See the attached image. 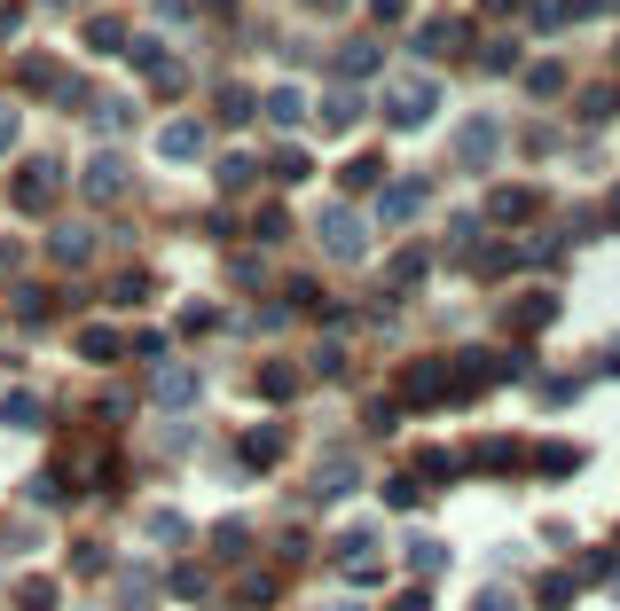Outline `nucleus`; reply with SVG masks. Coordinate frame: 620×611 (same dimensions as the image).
Listing matches in <instances>:
<instances>
[{"label": "nucleus", "mask_w": 620, "mask_h": 611, "mask_svg": "<svg viewBox=\"0 0 620 611\" xmlns=\"http://www.w3.org/2000/svg\"><path fill=\"white\" fill-rule=\"evenodd\" d=\"M314 235H322V251H331V259H362L370 251V227H362V212H346V204H331V212L314 220Z\"/></svg>", "instance_id": "f257e3e1"}, {"label": "nucleus", "mask_w": 620, "mask_h": 611, "mask_svg": "<svg viewBox=\"0 0 620 611\" xmlns=\"http://www.w3.org/2000/svg\"><path fill=\"white\" fill-rule=\"evenodd\" d=\"M401 400L409 407H455V385H448V361H416L401 377Z\"/></svg>", "instance_id": "f03ea898"}, {"label": "nucleus", "mask_w": 620, "mask_h": 611, "mask_svg": "<svg viewBox=\"0 0 620 611\" xmlns=\"http://www.w3.org/2000/svg\"><path fill=\"white\" fill-rule=\"evenodd\" d=\"M432 110H440V87L432 79H401L393 94H385V118H393V126H424Z\"/></svg>", "instance_id": "7ed1b4c3"}, {"label": "nucleus", "mask_w": 620, "mask_h": 611, "mask_svg": "<svg viewBox=\"0 0 620 611\" xmlns=\"http://www.w3.org/2000/svg\"><path fill=\"white\" fill-rule=\"evenodd\" d=\"M205 400V377L189 361H157V407H197Z\"/></svg>", "instance_id": "20e7f679"}, {"label": "nucleus", "mask_w": 620, "mask_h": 611, "mask_svg": "<svg viewBox=\"0 0 620 611\" xmlns=\"http://www.w3.org/2000/svg\"><path fill=\"white\" fill-rule=\"evenodd\" d=\"M55 188H63V165H55V157H31L24 173H16V204H24V212H48Z\"/></svg>", "instance_id": "39448f33"}, {"label": "nucleus", "mask_w": 620, "mask_h": 611, "mask_svg": "<svg viewBox=\"0 0 620 611\" xmlns=\"http://www.w3.org/2000/svg\"><path fill=\"white\" fill-rule=\"evenodd\" d=\"M495 150H503V126L495 118H472L464 133H455V157H464V165H495Z\"/></svg>", "instance_id": "423d86ee"}, {"label": "nucleus", "mask_w": 620, "mask_h": 611, "mask_svg": "<svg viewBox=\"0 0 620 611\" xmlns=\"http://www.w3.org/2000/svg\"><path fill=\"white\" fill-rule=\"evenodd\" d=\"M126 181H134V173H126V157H94V165H87V196H94V204L126 196Z\"/></svg>", "instance_id": "0eeeda50"}, {"label": "nucleus", "mask_w": 620, "mask_h": 611, "mask_svg": "<svg viewBox=\"0 0 620 611\" xmlns=\"http://www.w3.org/2000/svg\"><path fill=\"white\" fill-rule=\"evenodd\" d=\"M416 212H424V181H393V188H385V204H377L385 227H401V220H416Z\"/></svg>", "instance_id": "6e6552de"}, {"label": "nucleus", "mask_w": 620, "mask_h": 611, "mask_svg": "<svg viewBox=\"0 0 620 611\" xmlns=\"http://www.w3.org/2000/svg\"><path fill=\"white\" fill-rule=\"evenodd\" d=\"M416 48H424V55H455V48H464V24H455V16H432V24L416 31Z\"/></svg>", "instance_id": "1a4fd4ad"}, {"label": "nucleus", "mask_w": 620, "mask_h": 611, "mask_svg": "<svg viewBox=\"0 0 620 611\" xmlns=\"http://www.w3.org/2000/svg\"><path fill=\"white\" fill-rule=\"evenodd\" d=\"M503 227H518V220H534V188H495V204H487Z\"/></svg>", "instance_id": "9d476101"}, {"label": "nucleus", "mask_w": 620, "mask_h": 611, "mask_svg": "<svg viewBox=\"0 0 620 611\" xmlns=\"http://www.w3.org/2000/svg\"><path fill=\"white\" fill-rule=\"evenodd\" d=\"M268 118H275V126H299V118H307V94H299V87H275V94H268Z\"/></svg>", "instance_id": "9b49d317"}, {"label": "nucleus", "mask_w": 620, "mask_h": 611, "mask_svg": "<svg viewBox=\"0 0 620 611\" xmlns=\"http://www.w3.org/2000/svg\"><path fill=\"white\" fill-rule=\"evenodd\" d=\"M173 596H181V603H205V596H212V572H205V564H181V572H173Z\"/></svg>", "instance_id": "f8f14e48"}, {"label": "nucleus", "mask_w": 620, "mask_h": 611, "mask_svg": "<svg viewBox=\"0 0 620 611\" xmlns=\"http://www.w3.org/2000/svg\"><path fill=\"white\" fill-rule=\"evenodd\" d=\"M0 424L31 431V424H40V400H31V392H9V400H0Z\"/></svg>", "instance_id": "ddd939ff"}, {"label": "nucleus", "mask_w": 620, "mask_h": 611, "mask_svg": "<svg viewBox=\"0 0 620 611\" xmlns=\"http://www.w3.org/2000/svg\"><path fill=\"white\" fill-rule=\"evenodd\" d=\"M118 346H126L118 329H79V353H87V361H118Z\"/></svg>", "instance_id": "4468645a"}, {"label": "nucleus", "mask_w": 620, "mask_h": 611, "mask_svg": "<svg viewBox=\"0 0 620 611\" xmlns=\"http://www.w3.org/2000/svg\"><path fill=\"white\" fill-rule=\"evenodd\" d=\"M197 150H205V126H189V118L166 126V157H197Z\"/></svg>", "instance_id": "2eb2a0df"}, {"label": "nucleus", "mask_w": 620, "mask_h": 611, "mask_svg": "<svg viewBox=\"0 0 620 611\" xmlns=\"http://www.w3.org/2000/svg\"><path fill=\"white\" fill-rule=\"evenodd\" d=\"M236 603H244V611L275 603V581H268V572H244V581H236Z\"/></svg>", "instance_id": "dca6fc26"}, {"label": "nucleus", "mask_w": 620, "mask_h": 611, "mask_svg": "<svg viewBox=\"0 0 620 611\" xmlns=\"http://www.w3.org/2000/svg\"><path fill=\"white\" fill-rule=\"evenodd\" d=\"M550 314H558V306H550V298H518V306H511V329H542Z\"/></svg>", "instance_id": "f3484780"}, {"label": "nucleus", "mask_w": 620, "mask_h": 611, "mask_svg": "<svg viewBox=\"0 0 620 611\" xmlns=\"http://www.w3.org/2000/svg\"><path fill=\"white\" fill-rule=\"evenodd\" d=\"M259 392H268V400H290V392H299V377H290L283 361H268V368H259Z\"/></svg>", "instance_id": "a211bd4d"}, {"label": "nucleus", "mask_w": 620, "mask_h": 611, "mask_svg": "<svg viewBox=\"0 0 620 611\" xmlns=\"http://www.w3.org/2000/svg\"><path fill=\"white\" fill-rule=\"evenodd\" d=\"M370 557H377V533H370V525L338 541V564H370Z\"/></svg>", "instance_id": "6ab92c4d"}, {"label": "nucleus", "mask_w": 620, "mask_h": 611, "mask_svg": "<svg viewBox=\"0 0 620 611\" xmlns=\"http://www.w3.org/2000/svg\"><path fill=\"white\" fill-rule=\"evenodd\" d=\"M534 463L550 470V479H573V470H581V447H542Z\"/></svg>", "instance_id": "aec40b11"}, {"label": "nucleus", "mask_w": 620, "mask_h": 611, "mask_svg": "<svg viewBox=\"0 0 620 611\" xmlns=\"http://www.w3.org/2000/svg\"><path fill=\"white\" fill-rule=\"evenodd\" d=\"M353 118H362V102H353V94H331V102H322V126H331V133L353 126Z\"/></svg>", "instance_id": "412c9836"}, {"label": "nucleus", "mask_w": 620, "mask_h": 611, "mask_svg": "<svg viewBox=\"0 0 620 611\" xmlns=\"http://www.w3.org/2000/svg\"><path fill=\"white\" fill-rule=\"evenodd\" d=\"M55 259H87V227H55Z\"/></svg>", "instance_id": "4be33fe9"}, {"label": "nucleus", "mask_w": 620, "mask_h": 611, "mask_svg": "<svg viewBox=\"0 0 620 611\" xmlns=\"http://www.w3.org/2000/svg\"><path fill=\"white\" fill-rule=\"evenodd\" d=\"M346 486H353V463H338V470H322V479H314V494H322V502L346 494Z\"/></svg>", "instance_id": "5701e85b"}, {"label": "nucleus", "mask_w": 620, "mask_h": 611, "mask_svg": "<svg viewBox=\"0 0 620 611\" xmlns=\"http://www.w3.org/2000/svg\"><path fill=\"white\" fill-rule=\"evenodd\" d=\"M527 87H534V94H558V87H566V72H558V63H534Z\"/></svg>", "instance_id": "b1692460"}, {"label": "nucleus", "mask_w": 620, "mask_h": 611, "mask_svg": "<svg viewBox=\"0 0 620 611\" xmlns=\"http://www.w3.org/2000/svg\"><path fill=\"white\" fill-rule=\"evenodd\" d=\"M377 173H385V165H377V157H353V165H346V188H370Z\"/></svg>", "instance_id": "393cba45"}, {"label": "nucleus", "mask_w": 620, "mask_h": 611, "mask_svg": "<svg viewBox=\"0 0 620 611\" xmlns=\"http://www.w3.org/2000/svg\"><path fill=\"white\" fill-rule=\"evenodd\" d=\"M268 455H283V431H251V463L268 470Z\"/></svg>", "instance_id": "a878e982"}, {"label": "nucleus", "mask_w": 620, "mask_h": 611, "mask_svg": "<svg viewBox=\"0 0 620 611\" xmlns=\"http://www.w3.org/2000/svg\"><path fill=\"white\" fill-rule=\"evenodd\" d=\"M212 549H220V557H244V525H236V518H228V525L212 533Z\"/></svg>", "instance_id": "bb28decb"}, {"label": "nucleus", "mask_w": 620, "mask_h": 611, "mask_svg": "<svg viewBox=\"0 0 620 611\" xmlns=\"http://www.w3.org/2000/svg\"><path fill=\"white\" fill-rule=\"evenodd\" d=\"M542 603H550V611H566V603H573V581H566V572H558V581H542Z\"/></svg>", "instance_id": "cd10ccee"}, {"label": "nucleus", "mask_w": 620, "mask_h": 611, "mask_svg": "<svg viewBox=\"0 0 620 611\" xmlns=\"http://www.w3.org/2000/svg\"><path fill=\"white\" fill-rule=\"evenodd\" d=\"M393 283H424V251H401L393 259Z\"/></svg>", "instance_id": "c85d7f7f"}, {"label": "nucleus", "mask_w": 620, "mask_h": 611, "mask_svg": "<svg viewBox=\"0 0 620 611\" xmlns=\"http://www.w3.org/2000/svg\"><path fill=\"white\" fill-rule=\"evenodd\" d=\"M472 611H518V603H511V596H503V588H487V596H479V603H472Z\"/></svg>", "instance_id": "c756f323"}, {"label": "nucleus", "mask_w": 620, "mask_h": 611, "mask_svg": "<svg viewBox=\"0 0 620 611\" xmlns=\"http://www.w3.org/2000/svg\"><path fill=\"white\" fill-rule=\"evenodd\" d=\"M9 142H16V110L0 102V150H9Z\"/></svg>", "instance_id": "7c9ffc66"}, {"label": "nucleus", "mask_w": 620, "mask_h": 611, "mask_svg": "<svg viewBox=\"0 0 620 611\" xmlns=\"http://www.w3.org/2000/svg\"><path fill=\"white\" fill-rule=\"evenodd\" d=\"M605 220H612V227H620V188H612V212H605Z\"/></svg>", "instance_id": "2f4dec72"}]
</instances>
